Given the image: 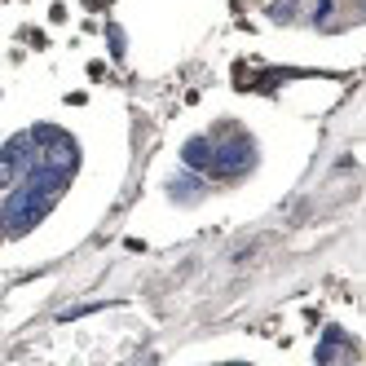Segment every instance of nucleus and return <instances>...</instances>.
<instances>
[{
	"mask_svg": "<svg viewBox=\"0 0 366 366\" xmlns=\"http://www.w3.org/2000/svg\"><path fill=\"white\" fill-rule=\"evenodd\" d=\"M54 207V199H44V194H36L27 181H18V186L9 190V199H5V207H0V217H5V234L9 239H18V234H27L31 225H40V217Z\"/></svg>",
	"mask_w": 366,
	"mask_h": 366,
	"instance_id": "f257e3e1",
	"label": "nucleus"
},
{
	"mask_svg": "<svg viewBox=\"0 0 366 366\" xmlns=\"http://www.w3.org/2000/svg\"><path fill=\"white\" fill-rule=\"evenodd\" d=\"M256 164V146H252V137H243V133H234L229 142H212V177H239V172H247Z\"/></svg>",
	"mask_w": 366,
	"mask_h": 366,
	"instance_id": "f03ea898",
	"label": "nucleus"
},
{
	"mask_svg": "<svg viewBox=\"0 0 366 366\" xmlns=\"http://www.w3.org/2000/svg\"><path fill=\"white\" fill-rule=\"evenodd\" d=\"M181 159H186V168H194V172H207V168H212V142H207V137H190L186 146H181Z\"/></svg>",
	"mask_w": 366,
	"mask_h": 366,
	"instance_id": "7ed1b4c3",
	"label": "nucleus"
},
{
	"mask_svg": "<svg viewBox=\"0 0 366 366\" xmlns=\"http://www.w3.org/2000/svg\"><path fill=\"white\" fill-rule=\"evenodd\" d=\"M340 349H345V331L331 327V331L322 335V345H318V362H322V366H331V362L340 357Z\"/></svg>",
	"mask_w": 366,
	"mask_h": 366,
	"instance_id": "20e7f679",
	"label": "nucleus"
},
{
	"mask_svg": "<svg viewBox=\"0 0 366 366\" xmlns=\"http://www.w3.org/2000/svg\"><path fill=\"white\" fill-rule=\"evenodd\" d=\"M203 190V177H181V181H172V186H168V194L177 199V203H186V199H194Z\"/></svg>",
	"mask_w": 366,
	"mask_h": 366,
	"instance_id": "39448f33",
	"label": "nucleus"
},
{
	"mask_svg": "<svg viewBox=\"0 0 366 366\" xmlns=\"http://www.w3.org/2000/svg\"><path fill=\"white\" fill-rule=\"evenodd\" d=\"M331 9H335V0H313V9H309V18L318 22V27H327V22H331Z\"/></svg>",
	"mask_w": 366,
	"mask_h": 366,
	"instance_id": "423d86ee",
	"label": "nucleus"
},
{
	"mask_svg": "<svg viewBox=\"0 0 366 366\" xmlns=\"http://www.w3.org/2000/svg\"><path fill=\"white\" fill-rule=\"evenodd\" d=\"M111 49H115V54H124V31L119 27H111Z\"/></svg>",
	"mask_w": 366,
	"mask_h": 366,
	"instance_id": "0eeeda50",
	"label": "nucleus"
}]
</instances>
